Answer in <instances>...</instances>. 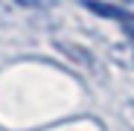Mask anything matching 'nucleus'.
Wrapping results in <instances>:
<instances>
[{"instance_id":"f257e3e1","label":"nucleus","mask_w":134,"mask_h":131,"mask_svg":"<svg viewBox=\"0 0 134 131\" xmlns=\"http://www.w3.org/2000/svg\"><path fill=\"white\" fill-rule=\"evenodd\" d=\"M85 6L91 9V12H96V15H105V18H117V20H134V15H128L125 9H120V6H111V3H102V0H85Z\"/></svg>"},{"instance_id":"f03ea898","label":"nucleus","mask_w":134,"mask_h":131,"mask_svg":"<svg viewBox=\"0 0 134 131\" xmlns=\"http://www.w3.org/2000/svg\"><path fill=\"white\" fill-rule=\"evenodd\" d=\"M122 29H125V35L134 41V20H125V24H122Z\"/></svg>"},{"instance_id":"7ed1b4c3","label":"nucleus","mask_w":134,"mask_h":131,"mask_svg":"<svg viewBox=\"0 0 134 131\" xmlns=\"http://www.w3.org/2000/svg\"><path fill=\"white\" fill-rule=\"evenodd\" d=\"M125 3H131V0H125Z\"/></svg>"}]
</instances>
